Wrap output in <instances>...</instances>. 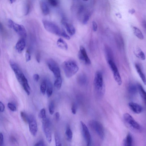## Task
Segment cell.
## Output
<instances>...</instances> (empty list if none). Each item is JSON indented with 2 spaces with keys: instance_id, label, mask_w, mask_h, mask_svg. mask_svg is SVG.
Returning <instances> with one entry per match:
<instances>
[{
  "instance_id": "obj_1",
  "label": "cell",
  "mask_w": 146,
  "mask_h": 146,
  "mask_svg": "<svg viewBox=\"0 0 146 146\" xmlns=\"http://www.w3.org/2000/svg\"><path fill=\"white\" fill-rule=\"evenodd\" d=\"M62 68L66 76L68 78L74 76L79 70L76 62L72 60L64 62L62 65Z\"/></svg>"
},
{
  "instance_id": "obj_25",
  "label": "cell",
  "mask_w": 146,
  "mask_h": 146,
  "mask_svg": "<svg viewBox=\"0 0 146 146\" xmlns=\"http://www.w3.org/2000/svg\"><path fill=\"white\" fill-rule=\"evenodd\" d=\"M62 83V79L61 77H58L56 79L54 84L55 87L58 90L61 89Z\"/></svg>"
},
{
  "instance_id": "obj_15",
  "label": "cell",
  "mask_w": 146,
  "mask_h": 146,
  "mask_svg": "<svg viewBox=\"0 0 146 146\" xmlns=\"http://www.w3.org/2000/svg\"><path fill=\"white\" fill-rule=\"evenodd\" d=\"M25 42L24 39L21 38L17 43L16 46V50L19 53H21L24 50L25 47Z\"/></svg>"
},
{
  "instance_id": "obj_38",
  "label": "cell",
  "mask_w": 146,
  "mask_h": 146,
  "mask_svg": "<svg viewBox=\"0 0 146 146\" xmlns=\"http://www.w3.org/2000/svg\"><path fill=\"white\" fill-rule=\"evenodd\" d=\"M93 24V31L94 32H96L97 31L98 29V26L97 23L95 21H93L92 23Z\"/></svg>"
},
{
  "instance_id": "obj_10",
  "label": "cell",
  "mask_w": 146,
  "mask_h": 146,
  "mask_svg": "<svg viewBox=\"0 0 146 146\" xmlns=\"http://www.w3.org/2000/svg\"><path fill=\"white\" fill-rule=\"evenodd\" d=\"M82 128L83 136L87 146L91 145V134L87 126L82 121L81 122Z\"/></svg>"
},
{
  "instance_id": "obj_44",
  "label": "cell",
  "mask_w": 146,
  "mask_h": 146,
  "mask_svg": "<svg viewBox=\"0 0 146 146\" xmlns=\"http://www.w3.org/2000/svg\"><path fill=\"white\" fill-rule=\"evenodd\" d=\"M60 117V113L58 112H57L55 114V119L56 121H58Z\"/></svg>"
},
{
  "instance_id": "obj_45",
  "label": "cell",
  "mask_w": 146,
  "mask_h": 146,
  "mask_svg": "<svg viewBox=\"0 0 146 146\" xmlns=\"http://www.w3.org/2000/svg\"><path fill=\"white\" fill-rule=\"evenodd\" d=\"M40 55L39 53H38L37 55H36V61L38 62V63H40Z\"/></svg>"
},
{
  "instance_id": "obj_18",
  "label": "cell",
  "mask_w": 146,
  "mask_h": 146,
  "mask_svg": "<svg viewBox=\"0 0 146 146\" xmlns=\"http://www.w3.org/2000/svg\"><path fill=\"white\" fill-rule=\"evenodd\" d=\"M114 79L118 85H121L122 84V80L118 70L112 72Z\"/></svg>"
},
{
  "instance_id": "obj_36",
  "label": "cell",
  "mask_w": 146,
  "mask_h": 146,
  "mask_svg": "<svg viewBox=\"0 0 146 146\" xmlns=\"http://www.w3.org/2000/svg\"><path fill=\"white\" fill-rule=\"evenodd\" d=\"M61 36H63V37L68 40L70 39V37L68 36L67 34L66 33L65 31H62L61 34Z\"/></svg>"
},
{
  "instance_id": "obj_12",
  "label": "cell",
  "mask_w": 146,
  "mask_h": 146,
  "mask_svg": "<svg viewBox=\"0 0 146 146\" xmlns=\"http://www.w3.org/2000/svg\"><path fill=\"white\" fill-rule=\"evenodd\" d=\"M78 57L79 59L84 62L86 64L88 65L91 64V60L88 56L86 51L84 47L82 46H80Z\"/></svg>"
},
{
  "instance_id": "obj_26",
  "label": "cell",
  "mask_w": 146,
  "mask_h": 146,
  "mask_svg": "<svg viewBox=\"0 0 146 146\" xmlns=\"http://www.w3.org/2000/svg\"><path fill=\"white\" fill-rule=\"evenodd\" d=\"M137 88L134 85L132 84L130 85L128 88L129 93L131 95H134L136 94Z\"/></svg>"
},
{
  "instance_id": "obj_23",
  "label": "cell",
  "mask_w": 146,
  "mask_h": 146,
  "mask_svg": "<svg viewBox=\"0 0 146 146\" xmlns=\"http://www.w3.org/2000/svg\"><path fill=\"white\" fill-rule=\"evenodd\" d=\"M138 89L141 97L145 102L146 100V93L144 89H143L142 86L139 84H138Z\"/></svg>"
},
{
  "instance_id": "obj_34",
  "label": "cell",
  "mask_w": 146,
  "mask_h": 146,
  "mask_svg": "<svg viewBox=\"0 0 146 146\" xmlns=\"http://www.w3.org/2000/svg\"><path fill=\"white\" fill-rule=\"evenodd\" d=\"M8 106L9 108L12 111L15 112L16 111V107L11 103H8Z\"/></svg>"
},
{
  "instance_id": "obj_49",
  "label": "cell",
  "mask_w": 146,
  "mask_h": 146,
  "mask_svg": "<svg viewBox=\"0 0 146 146\" xmlns=\"http://www.w3.org/2000/svg\"><path fill=\"white\" fill-rule=\"evenodd\" d=\"M83 1H89V0H83Z\"/></svg>"
},
{
  "instance_id": "obj_35",
  "label": "cell",
  "mask_w": 146,
  "mask_h": 146,
  "mask_svg": "<svg viewBox=\"0 0 146 146\" xmlns=\"http://www.w3.org/2000/svg\"><path fill=\"white\" fill-rule=\"evenodd\" d=\"M26 60L27 62L30 60L31 59V56L30 54L28 51H27L25 53Z\"/></svg>"
},
{
  "instance_id": "obj_37",
  "label": "cell",
  "mask_w": 146,
  "mask_h": 146,
  "mask_svg": "<svg viewBox=\"0 0 146 146\" xmlns=\"http://www.w3.org/2000/svg\"><path fill=\"white\" fill-rule=\"evenodd\" d=\"M89 19V15H86L83 18V24H86L87 23Z\"/></svg>"
},
{
  "instance_id": "obj_7",
  "label": "cell",
  "mask_w": 146,
  "mask_h": 146,
  "mask_svg": "<svg viewBox=\"0 0 146 146\" xmlns=\"http://www.w3.org/2000/svg\"><path fill=\"white\" fill-rule=\"evenodd\" d=\"M89 126L95 131L99 136L102 139L104 138L105 132L103 127L99 122L92 120L89 123Z\"/></svg>"
},
{
  "instance_id": "obj_28",
  "label": "cell",
  "mask_w": 146,
  "mask_h": 146,
  "mask_svg": "<svg viewBox=\"0 0 146 146\" xmlns=\"http://www.w3.org/2000/svg\"><path fill=\"white\" fill-rule=\"evenodd\" d=\"M40 90L42 94L44 95H45L46 90V80L43 81L41 84Z\"/></svg>"
},
{
  "instance_id": "obj_16",
  "label": "cell",
  "mask_w": 146,
  "mask_h": 146,
  "mask_svg": "<svg viewBox=\"0 0 146 146\" xmlns=\"http://www.w3.org/2000/svg\"><path fill=\"white\" fill-rule=\"evenodd\" d=\"M40 6L43 13L44 15H48L49 13V8L47 4L44 1H42L40 3Z\"/></svg>"
},
{
  "instance_id": "obj_27",
  "label": "cell",
  "mask_w": 146,
  "mask_h": 146,
  "mask_svg": "<svg viewBox=\"0 0 146 146\" xmlns=\"http://www.w3.org/2000/svg\"><path fill=\"white\" fill-rule=\"evenodd\" d=\"M136 54L137 57L142 60H144L145 59V57L144 54L140 49H137Z\"/></svg>"
},
{
  "instance_id": "obj_5",
  "label": "cell",
  "mask_w": 146,
  "mask_h": 146,
  "mask_svg": "<svg viewBox=\"0 0 146 146\" xmlns=\"http://www.w3.org/2000/svg\"><path fill=\"white\" fill-rule=\"evenodd\" d=\"M42 22L45 29L51 33L61 36L62 33L60 29L57 25L46 20H43Z\"/></svg>"
},
{
  "instance_id": "obj_32",
  "label": "cell",
  "mask_w": 146,
  "mask_h": 146,
  "mask_svg": "<svg viewBox=\"0 0 146 146\" xmlns=\"http://www.w3.org/2000/svg\"><path fill=\"white\" fill-rule=\"evenodd\" d=\"M48 3L51 6L56 7L58 5L59 0H48Z\"/></svg>"
},
{
  "instance_id": "obj_11",
  "label": "cell",
  "mask_w": 146,
  "mask_h": 146,
  "mask_svg": "<svg viewBox=\"0 0 146 146\" xmlns=\"http://www.w3.org/2000/svg\"><path fill=\"white\" fill-rule=\"evenodd\" d=\"M28 124L30 132L33 136H35L37 134L38 126L35 118L33 116H29Z\"/></svg>"
},
{
  "instance_id": "obj_3",
  "label": "cell",
  "mask_w": 146,
  "mask_h": 146,
  "mask_svg": "<svg viewBox=\"0 0 146 146\" xmlns=\"http://www.w3.org/2000/svg\"><path fill=\"white\" fill-rule=\"evenodd\" d=\"M94 85L96 91L100 94L104 92L105 87L102 73L100 72L96 73L94 79Z\"/></svg>"
},
{
  "instance_id": "obj_40",
  "label": "cell",
  "mask_w": 146,
  "mask_h": 146,
  "mask_svg": "<svg viewBox=\"0 0 146 146\" xmlns=\"http://www.w3.org/2000/svg\"><path fill=\"white\" fill-rule=\"evenodd\" d=\"M46 145L43 141L41 140L38 141L37 143L35 144L34 146H44Z\"/></svg>"
},
{
  "instance_id": "obj_17",
  "label": "cell",
  "mask_w": 146,
  "mask_h": 146,
  "mask_svg": "<svg viewBox=\"0 0 146 146\" xmlns=\"http://www.w3.org/2000/svg\"><path fill=\"white\" fill-rule=\"evenodd\" d=\"M135 68H136V70L141 80H142L143 83L144 84L146 85V78L142 70H141V68L138 64H136L135 65Z\"/></svg>"
},
{
  "instance_id": "obj_47",
  "label": "cell",
  "mask_w": 146,
  "mask_h": 146,
  "mask_svg": "<svg viewBox=\"0 0 146 146\" xmlns=\"http://www.w3.org/2000/svg\"><path fill=\"white\" fill-rule=\"evenodd\" d=\"M116 15L117 16L119 17L120 18H121L122 16L121 14L119 13H118L116 14Z\"/></svg>"
},
{
  "instance_id": "obj_19",
  "label": "cell",
  "mask_w": 146,
  "mask_h": 146,
  "mask_svg": "<svg viewBox=\"0 0 146 146\" xmlns=\"http://www.w3.org/2000/svg\"><path fill=\"white\" fill-rule=\"evenodd\" d=\"M57 45L61 49L65 50L68 49V46L67 43L62 38H60L58 40Z\"/></svg>"
},
{
  "instance_id": "obj_24",
  "label": "cell",
  "mask_w": 146,
  "mask_h": 146,
  "mask_svg": "<svg viewBox=\"0 0 146 146\" xmlns=\"http://www.w3.org/2000/svg\"><path fill=\"white\" fill-rule=\"evenodd\" d=\"M65 134L68 141H71L72 138L73 134L72 131L69 126H68L66 128Z\"/></svg>"
},
{
  "instance_id": "obj_14",
  "label": "cell",
  "mask_w": 146,
  "mask_h": 146,
  "mask_svg": "<svg viewBox=\"0 0 146 146\" xmlns=\"http://www.w3.org/2000/svg\"><path fill=\"white\" fill-rule=\"evenodd\" d=\"M62 24L65 27L68 33L71 36L74 35L76 33V29L72 24L68 23L65 21H62Z\"/></svg>"
},
{
  "instance_id": "obj_6",
  "label": "cell",
  "mask_w": 146,
  "mask_h": 146,
  "mask_svg": "<svg viewBox=\"0 0 146 146\" xmlns=\"http://www.w3.org/2000/svg\"><path fill=\"white\" fill-rule=\"evenodd\" d=\"M15 74L19 82L22 85L27 95H29L30 94L31 89L29 85L28 81L24 75L21 70Z\"/></svg>"
},
{
  "instance_id": "obj_31",
  "label": "cell",
  "mask_w": 146,
  "mask_h": 146,
  "mask_svg": "<svg viewBox=\"0 0 146 146\" xmlns=\"http://www.w3.org/2000/svg\"><path fill=\"white\" fill-rule=\"evenodd\" d=\"M55 138L56 145V146H61V143L59 135L55 133Z\"/></svg>"
},
{
  "instance_id": "obj_2",
  "label": "cell",
  "mask_w": 146,
  "mask_h": 146,
  "mask_svg": "<svg viewBox=\"0 0 146 146\" xmlns=\"http://www.w3.org/2000/svg\"><path fill=\"white\" fill-rule=\"evenodd\" d=\"M9 26L13 29L14 31L22 38L26 37L27 34L26 30L23 26L17 24L10 19L8 20Z\"/></svg>"
},
{
  "instance_id": "obj_33",
  "label": "cell",
  "mask_w": 146,
  "mask_h": 146,
  "mask_svg": "<svg viewBox=\"0 0 146 146\" xmlns=\"http://www.w3.org/2000/svg\"><path fill=\"white\" fill-rule=\"evenodd\" d=\"M40 115V117L42 120L46 119V111L44 108H43L41 110Z\"/></svg>"
},
{
  "instance_id": "obj_8",
  "label": "cell",
  "mask_w": 146,
  "mask_h": 146,
  "mask_svg": "<svg viewBox=\"0 0 146 146\" xmlns=\"http://www.w3.org/2000/svg\"><path fill=\"white\" fill-rule=\"evenodd\" d=\"M42 127L46 139L49 143L52 141V134L50 127V123L49 120L46 119L42 120Z\"/></svg>"
},
{
  "instance_id": "obj_46",
  "label": "cell",
  "mask_w": 146,
  "mask_h": 146,
  "mask_svg": "<svg viewBox=\"0 0 146 146\" xmlns=\"http://www.w3.org/2000/svg\"><path fill=\"white\" fill-rule=\"evenodd\" d=\"M128 12L130 14H134L135 12V10L134 9H132L131 10H129Z\"/></svg>"
},
{
  "instance_id": "obj_42",
  "label": "cell",
  "mask_w": 146,
  "mask_h": 146,
  "mask_svg": "<svg viewBox=\"0 0 146 146\" xmlns=\"http://www.w3.org/2000/svg\"><path fill=\"white\" fill-rule=\"evenodd\" d=\"M5 107L4 104L1 101H0V111L3 112L5 110Z\"/></svg>"
},
{
  "instance_id": "obj_13",
  "label": "cell",
  "mask_w": 146,
  "mask_h": 146,
  "mask_svg": "<svg viewBox=\"0 0 146 146\" xmlns=\"http://www.w3.org/2000/svg\"><path fill=\"white\" fill-rule=\"evenodd\" d=\"M128 106L131 110L135 113L140 114L143 111V107L136 103L130 102L128 103Z\"/></svg>"
},
{
  "instance_id": "obj_9",
  "label": "cell",
  "mask_w": 146,
  "mask_h": 146,
  "mask_svg": "<svg viewBox=\"0 0 146 146\" xmlns=\"http://www.w3.org/2000/svg\"><path fill=\"white\" fill-rule=\"evenodd\" d=\"M47 65L49 69L52 71L56 78L61 77L60 70L57 64L52 59L47 61Z\"/></svg>"
},
{
  "instance_id": "obj_29",
  "label": "cell",
  "mask_w": 146,
  "mask_h": 146,
  "mask_svg": "<svg viewBox=\"0 0 146 146\" xmlns=\"http://www.w3.org/2000/svg\"><path fill=\"white\" fill-rule=\"evenodd\" d=\"M20 114L21 117L23 121H24L26 123H28L29 119V116L27 115L26 114L23 112H21Z\"/></svg>"
},
{
  "instance_id": "obj_48",
  "label": "cell",
  "mask_w": 146,
  "mask_h": 146,
  "mask_svg": "<svg viewBox=\"0 0 146 146\" xmlns=\"http://www.w3.org/2000/svg\"><path fill=\"white\" fill-rule=\"evenodd\" d=\"M16 0H9L10 3L11 4L13 3L16 2Z\"/></svg>"
},
{
  "instance_id": "obj_41",
  "label": "cell",
  "mask_w": 146,
  "mask_h": 146,
  "mask_svg": "<svg viewBox=\"0 0 146 146\" xmlns=\"http://www.w3.org/2000/svg\"><path fill=\"white\" fill-rule=\"evenodd\" d=\"M4 143V136L3 134L0 133V146L3 145Z\"/></svg>"
},
{
  "instance_id": "obj_20",
  "label": "cell",
  "mask_w": 146,
  "mask_h": 146,
  "mask_svg": "<svg viewBox=\"0 0 146 146\" xmlns=\"http://www.w3.org/2000/svg\"><path fill=\"white\" fill-rule=\"evenodd\" d=\"M132 27L134 35L139 39L143 40L144 36L140 30L136 27L132 26Z\"/></svg>"
},
{
  "instance_id": "obj_22",
  "label": "cell",
  "mask_w": 146,
  "mask_h": 146,
  "mask_svg": "<svg viewBox=\"0 0 146 146\" xmlns=\"http://www.w3.org/2000/svg\"><path fill=\"white\" fill-rule=\"evenodd\" d=\"M132 138L131 135L128 134L126 136L123 141V144L124 146H131L132 143Z\"/></svg>"
},
{
  "instance_id": "obj_4",
  "label": "cell",
  "mask_w": 146,
  "mask_h": 146,
  "mask_svg": "<svg viewBox=\"0 0 146 146\" xmlns=\"http://www.w3.org/2000/svg\"><path fill=\"white\" fill-rule=\"evenodd\" d=\"M123 119L125 123L131 129L139 131L141 130L140 125L128 113L124 114Z\"/></svg>"
},
{
  "instance_id": "obj_21",
  "label": "cell",
  "mask_w": 146,
  "mask_h": 146,
  "mask_svg": "<svg viewBox=\"0 0 146 146\" xmlns=\"http://www.w3.org/2000/svg\"><path fill=\"white\" fill-rule=\"evenodd\" d=\"M46 81V93L48 97H49L52 95L53 89L52 84L50 82Z\"/></svg>"
},
{
  "instance_id": "obj_30",
  "label": "cell",
  "mask_w": 146,
  "mask_h": 146,
  "mask_svg": "<svg viewBox=\"0 0 146 146\" xmlns=\"http://www.w3.org/2000/svg\"><path fill=\"white\" fill-rule=\"evenodd\" d=\"M55 104L53 101L51 102L49 106V113L51 115L53 114L55 111Z\"/></svg>"
},
{
  "instance_id": "obj_43",
  "label": "cell",
  "mask_w": 146,
  "mask_h": 146,
  "mask_svg": "<svg viewBox=\"0 0 146 146\" xmlns=\"http://www.w3.org/2000/svg\"><path fill=\"white\" fill-rule=\"evenodd\" d=\"M33 79L36 82L38 81L40 79V76L38 74H35L33 75Z\"/></svg>"
},
{
  "instance_id": "obj_39",
  "label": "cell",
  "mask_w": 146,
  "mask_h": 146,
  "mask_svg": "<svg viewBox=\"0 0 146 146\" xmlns=\"http://www.w3.org/2000/svg\"><path fill=\"white\" fill-rule=\"evenodd\" d=\"M71 109L73 114H76L77 112V106L76 104H74L72 105Z\"/></svg>"
}]
</instances>
